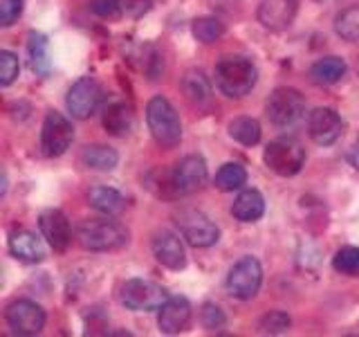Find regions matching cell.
<instances>
[{
	"label": "cell",
	"mask_w": 359,
	"mask_h": 337,
	"mask_svg": "<svg viewBox=\"0 0 359 337\" xmlns=\"http://www.w3.org/2000/svg\"><path fill=\"white\" fill-rule=\"evenodd\" d=\"M76 241L90 252H110L128 243V232L110 218H88L79 225Z\"/></svg>",
	"instance_id": "2"
},
{
	"label": "cell",
	"mask_w": 359,
	"mask_h": 337,
	"mask_svg": "<svg viewBox=\"0 0 359 337\" xmlns=\"http://www.w3.org/2000/svg\"><path fill=\"white\" fill-rule=\"evenodd\" d=\"M346 157H348V162H351V166L359 171V138L353 142L351 149H348V155Z\"/></svg>",
	"instance_id": "37"
},
{
	"label": "cell",
	"mask_w": 359,
	"mask_h": 337,
	"mask_svg": "<svg viewBox=\"0 0 359 337\" xmlns=\"http://www.w3.org/2000/svg\"><path fill=\"white\" fill-rule=\"evenodd\" d=\"M290 317H287V312L283 310H272V312H267L263 315V319H261V333H269V335H278V333H285L290 329Z\"/></svg>",
	"instance_id": "31"
},
{
	"label": "cell",
	"mask_w": 359,
	"mask_h": 337,
	"mask_svg": "<svg viewBox=\"0 0 359 337\" xmlns=\"http://www.w3.org/2000/svg\"><path fill=\"white\" fill-rule=\"evenodd\" d=\"M175 218H177L175 223L180 225V232H182V236L187 239L189 245H194V247H211V245L218 243V239H220L218 227L202 211L182 209Z\"/></svg>",
	"instance_id": "9"
},
{
	"label": "cell",
	"mask_w": 359,
	"mask_h": 337,
	"mask_svg": "<svg viewBox=\"0 0 359 337\" xmlns=\"http://www.w3.org/2000/svg\"><path fill=\"white\" fill-rule=\"evenodd\" d=\"M166 290L151 279H128L121 286V303L135 312L160 310L166 303Z\"/></svg>",
	"instance_id": "5"
},
{
	"label": "cell",
	"mask_w": 359,
	"mask_h": 337,
	"mask_svg": "<svg viewBox=\"0 0 359 337\" xmlns=\"http://www.w3.org/2000/svg\"><path fill=\"white\" fill-rule=\"evenodd\" d=\"M256 65L247 59V56L229 54L222 56L216 65V84L227 97H245L247 93H252V88L256 86Z\"/></svg>",
	"instance_id": "1"
},
{
	"label": "cell",
	"mask_w": 359,
	"mask_h": 337,
	"mask_svg": "<svg viewBox=\"0 0 359 337\" xmlns=\"http://www.w3.org/2000/svg\"><path fill=\"white\" fill-rule=\"evenodd\" d=\"M7 324L18 335H36L45 326V310L29 299H16L7 306Z\"/></svg>",
	"instance_id": "11"
},
{
	"label": "cell",
	"mask_w": 359,
	"mask_h": 337,
	"mask_svg": "<svg viewBox=\"0 0 359 337\" xmlns=\"http://www.w3.org/2000/svg\"><path fill=\"white\" fill-rule=\"evenodd\" d=\"M101 101V88L93 77H81L79 81L72 84V88L67 90L65 106L72 112V117L76 119H88L93 117Z\"/></svg>",
	"instance_id": "10"
},
{
	"label": "cell",
	"mask_w": 359,
	"mask_h": 337,
	"mask_svg": "<svg viewBox=\"0 0 359 337\" xmlns=\"http://www.w3.org/2000/svg\"><path fill=\"white\" fill-rule=\"evenodd\" d=\"M146 121H149L151 135L157 144L171 149V146L180 144V140H182V124H180L177 112L168 99L153 97L149 106H146Z\"/></svg>",
	"instance_id": "3"
},
{
	"label": "cell",
	"mask_w": 359,
	"mask_h": 337,
	"mask_svg": "<svg viewBox=\"0 0 359 337\" xmlns=\"http://www.w3.org/2000/svg\"><path fill=\"white\" fill-rule=\"evenodd\" d=\"M332 267L339 275L359 277V247L346 245V247H341V250H337V254L332 258Z\"/></svg>",
	"instance_id": "29"
},
{
	"label": "cell",
	"mask_w": 359,
	"mask_h": 337,
	"mask_svg": "<svg viewBox=\"0 0 359 337\" xmlns=\"http://www.w3.org/2000/svg\"><path fill=\"white\" fill-rule=\"evenodd\" d=\"M344 74H346V63L339 56H325V59H319L310 67L312 81L319 86H332L339 81Z\"/></svg>",
	"instance_id": "24"
},
{
	"label": "cell",
	"mask_w": 359,
	"mask_h": 337,
	"mask_svg": "<svg viewBox=\"0 0 359 337\" xmlns=\"http://www.w3.org/2000/svg\"><path fill=\"white\" fill-rule=\"evenodd\" d=\"M151 247H153L155 258L164 267H168V270H182L187 265L184 245H182V241H180L173 232H168V230L155 232Z\"/></svg>",
	"instance_id": "15"
},
{
	"label": "cell",
	"mask_w": 359,
	"mask_h": 337,
	"mask_svg": "<svg viewBox=\"0 0 359 337\" xmlns=\"http://www.w3.org/2000/svg\"><path fill=\"white\" fill-rule=\"evenodd\" d=\"M171 178L177 196L196 194L207 183V164L200 155H187L173 166Z\"/></svg>",
	"instance_id": "12"
},
{
	"label": "cell",
	"mask_w": 359,
	"mask_h": 337,
	"mask_svg": "<svg viewBox=\"0 0 359 337\" xmlns=\"http://www.w3.org/2000/svg\"><path fill=\"white\" fill-rule=\"evenodd\" d=\"M297 0H261L258 20L263 22V27L272 32L287 29L297 16Z\"/></svg>",
	"instance_id": "16"
},
{
	"label": "cell",
	"mask_w": 359,
	"mask_h": 337,
	"mask_svg": "<svg viewBox=\"0 0 359 337\" xmlns=\"http://www.w3.org/2000/svg\"><path fill=\"white\" fill-rule=\"evenodd\" d=\"M135 126V112L133 106L126 101H115L104 110V128L115 135V138H123L128 135Z\"/></svg>",
	"instance_id": "20"
},
{
	"label": "cell",
	"mask_w": 359,
	"mask_h": 337,
	"mask_svg": "<svg viewBox=\"0 0 359 337\" xmlns=\"http://www.w3.org/2000/svg\"><path fill=\"white\" fill-rule=\"evenodd\" d=\"M200 319H202V326H205L207 331H220L224 326V322H227L224 312L220 310V306H216V303H205Z\"/></svg>",
	"instance_id": "33"
},
{
	"label": "cell",
	"mask_w": 359,
	"mask_h": 337,
	"mask_svg": "<svg viewBox=\"0 0 359 337\" xmlns=\"http://www.w3.org/2000/svg\"><path fill=\"white\" fill-rule=\"evenodd\" d=\"M81 162L95 171H112L119 162V155L106 144H90L81 151Z\"/></svg>",
	"instance_id": "23"
},
{
	"label": "cell",
	"mask_w": 359,
	"mask_h": 337,
	"mask_svg": "<svg viewBox=\"0 0 359 337\" xmlns=\"http://www.w3.org/2000/svg\"><path fill=\"white\" fill-rule=\"evenodd\" d=\"M267 119L276 128H292L306 112V99L294 88H276L267 99Z\"/></svg>",
	"instance_id": "4"
},
{
	"label": "cell",
	"mask_w": 359,
	"mask_h": 337,
	"mask_svg": "<svg viewBox=\"0 0 359 337\" xmlns=\"http://www.w3.org/2000/svg\"><path fill=\"white\" fill-rule=\"evenodd\" d=\"M88 202L90 207L106 213V216H119L126 209V198H123L117 189L110 187H93L88 191Z\"/></svg>",
	"instance_id": "21"
},
{
	"label": "cell",
	"mask_w": 359,
	"mask_h": 337,
	"mask_svg": "<svg viewBox=\"0 0 359 337\" xmlns=\"http://www.w3.org/2000/svg\"><path fill=\"white\" fill-rule=\"evenodd\" d=\"M39 227L43 239L50 243L54 252H65L72 243V227L70 220L61 211V209H48L41 213L39 218Z\"/></svg>",
	"instance_id": "13"
},
{
	"label": "cell",
	"mask_w": 359,
	"mask_h": 337,
	"mask_svg": "<svg viewBox=\"0 0 359 337\" xmlns=\"http://www.w3.org/2000/svg\"><path fill=\"white\" fill-rule=\"evenodd\" d=\"M334 29L344 41L359 43V5L344 9L334 20Z\"/></svg>",
	"instance_id": "28"
},
{
	"label": "cell",
	"mask_w": 359,
	"mask_h": 337,
	"mask_svg": "<svg viewBox=\"0 0 359 337\" xmlns=\"http://www.w3.org/2000/svg\"><path fill=\"white\" fill-rule=\"evenodd\" d=\"M18 56L14 52L3 50L0 52V86H9L14 84V79L18 77Z\"/></svg>",
	"instance_id": "32"
},
{
	"label": "cell",
	"mask_w": 359,
	"mask_h": 337,
	"mask_svg": "<svg viewBox=\"0 0 359 337\" xmlns=\"http://www.w3.org/2000/svg\"><path fill=\"white\" fill-rule=\"evenodd\" d=\"M222 34H224V25L218 18L205 16V18L194 20V37L200 43H213V41H218Z\"/></svg>",
	"instance_id": "30"
},
{
	"label": "cell",
	"mask_w": 359,
	"mask_h": 337,
	"mask_svg": "<svg viewBox=\"0 0 359 337\" xmlns=\"http://www.w3.org/2000/svg\"><path fill=\"white\" fill-rule=\"evenodd\" d=\"M9 252L25 263H39L45 258L41 239L29 230H14L9 234Z\"/></svg>",
	"instance_id": "18"
},
{
	"label": "cell",
	"mask_w": 359,
	"mask_h": 337,
	"mask_svg": "<svg viewBox=\"0 0 359 337\" xmlns=\"http://www.w3.org/2000/svg\"><path fill=\"white\" fill-rule=\"evenodd\" d=\"M27 56H29V65L32 70L48 77L52 70V59H50V41L45 34L41 32H32L27 37Z\"/></svg>",
	"instance_id": "22"
},
{
	"label": "cell",
	"mask_w": 359,
	"mask_h": 337,
	"mask_svg": "<svg viewBox=\"0 0 359 337\" xmlns=\"http://www.w3.org/2000/svg\"><path fill=\"white\" fill-rule=\"evenodd\" d=\"M123 14L130 18H142L153 7V0H119Z\"/></svg>",
	"instance_id": "36"
},
{
	"label": "cell",
	"mask_w": 359,
	"mask_h": 337,
	"mask_svg": "<svg viewBox=\"0 0 359 337\" xmlns=\"http://www.w3.org/2000/svg\"><path fill=\"white\" fill-rule=\"evenodd\" d=\"M191 322V303L187 297H168L166 303L160 308V331L175 335L182 333Z\"/></svg>",
	"instance_id": "17"
},
{
	"label": "cell",
	"mask_w": 359,
	"mask_h": 337,
	"mask_svg": "<svg viewBox=\"0 0 359 337\" xmlns=\"http://www.w3.org/2000/svg\"><path fill=\"white\" fill-rule=\"evenodd\" d=\"M22 14V0H0V25L9 27Z\"/></svg>",
	"instance_id": "34"
},
{
	"label": "cell",
	"mask_w": 359,
	"mask_h": 337,
	"mask_svg": "<svg viewBox=\"0 0 359 337\" xmlns=\"http://www.w3.org/2000/svg\"><path fill=\"white\" fill-rule=\"evenodd\" d=\"M93 11L101 18H119L123 9L119 0H93Z\"/></svg>",
	"instance_id": "35"
},
{
	"label": "cell",
	"mask_w": 359,
	"mask_h": 337,
	"mask_svg": "<svg viewBox=\"0 0 359 337\" xmlns=\"http://www.w3.org/2000/svg\"><path fill=\"white\" fill-rule=\"evenodd\" d=\"M216 187L220 191H236V189H241L245 183H247V171L241 166V164H236V162H227V164H222L220 166V171L216 173Z\"/></svg>",
	"instance_id": "27"
},
{
	"label": "cell",
	"mask_w": 359,
	"mask_h": 337,
	"mask_svg": "<svg viewBox=\"0 0 359 337\" xmlns=\"http://www.w3.org/2000/svg\"><path fill=\"white\" fill-rule=\"evenodd\" d=\"M263 284V267L254 256L238 258L227 275V290L236 299H252L261 290Z\"/></svg>",
	"instance_id": "7"
},
{
	"label": "cell",
	"mask_w": 359,
	"mask_h": 337,
	"mask_svg": "<svg viewBox=\"0 0 359 337\" xmlns=\"http://www.w3.org/2000/svg\"><path fill=\"white\" fill-rule=\"evenodd\" d=\"M231 213L236 220L241 223H256L265 213V198L261 191L256 189H245L238 194V198L233 200Z\"/></svg>",
	"instance_id": "19"
},
{
	"label": "cell",
	"mask_w": 359,
	"mask_h": 337,
	"mask_svg": "<svg viewBox=\"0 0 359 337\" xmlns=\"http://www.w3.org/2000/svg\"><path fill=\"white\" fill-rule=\"evenodd\" d=\"M265 164L269 166V171H274L276 176H297L301 171L303 162H306V151L303 146L292 140V138H280L267 144L265 149Z\"/></svg>",
	"instance_id": "6"
},
{
	"label": "cell",
	"mask_w": 359,
	"mask_h": 337,
	"mask_svg": "<svg viewBox=\"0 0 359 337\" xmlns=\"http://www.w3.org/2000/svg\"><path fill=\"white\" fill-rule=\"evenodd\" d=\"M182 90L189 101L202 106L211 99V84L200 70H189L182 79Z\"/></svg>",
	"instance_id": "25"
},
{
	"label": "cell",
	"mask_w": 359,
	"mask_h": 337,
	"mask_svg": "<svg viewBox=\"0 0 359 337\" xmlns=\"http://www.w3.org/2000/svg\"><path fill=\"white\" fill-rule=\"evenodd\" d=\"M229 135L243 146H254L261 140V124L252 117H236L229 124Z\"/></svg>",
	"instance_id": "26"
},
{
	"label": "cell",
	"mask_w": 359,
	"mask_h": 337,
	"mask_svg": "<svg viewBox=\"0 0 359 337\" xmlns=\"http://www.w3.org/2000/svg\"><path fill=\"white\" fill-rule=\"evenodd\" d=\"M74 140V128L61 112L50 110L41 131V149L48 157H61Z\"/></svg>",
	"instance_id": "8"
},
{
	"label": "cell",
	"mask_w": 359,
	"mask_h": 337,
	"mask_svg": "<svg viewBox=\"0 0 359 337\" xmlns=\"http://www.w3.org/2000/svg\"><path fill=\"white\" fill-rule=\"evenodd\" d=\"M341 117L334 108H314L308 117V133L319 146H330L341 135Z\"/></svg>",
	"instance_id": "14"
}]
</instances>
